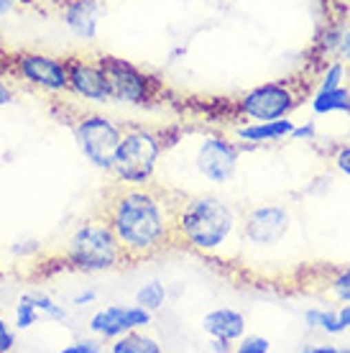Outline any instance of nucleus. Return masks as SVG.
Masks as SVG:
<instances>
[{"label": "nucleus", "instance_id": "2", "mask_svg": "<svg viewBox=\"0 0 350 353\" xmlns=\"http://www.w3.org/2000/svg\"><path fill=\"white\" fill-rule=\"evenodd\" d=\"M172 241L174 246L210 251L233 230V210L210 194H184L172 190Z\"/></svg>", "mask_w": 350, "mask_h": 353}, {"label": "nucleus", "instance_id": "24", "mask_svg": "<svg viewBox=\"0 0 350 353\" xmlns=\"http://www.w3.org/2000/svg\"><path fill=\"white\" fill-rule=\"evenodd\" d=\"M13 100H16V90L10 88V85L6 80H0V108H3V105H10Z\"/></svg>", "mask_w": 350, "mask_h": 353}, {"label": "nucleus", "instance_id": "12", "mask_svg": "<svg viewBox=\"0 0 350 353\" xmlns=\"http://www.w3.org/2000/svg\"><path fill=\"white\" fill-rule=\"evenodd\" d=\"M149 320L151 315L143 307H107L92 318V330L103 338H115L125 330L146 325Z\"/></svg>", "mask_w": 350, "mask_h": 353}, {"label": "nucleus", "instance_id": "18", "mask_svg": "<svg viewBox=\"0 0 350 353\" xmlns=\"http://www.w3.org/2000/svg\"><path fill=\"white\" fill-rule=\"evenodd\" d=\"M164 297H167L164 287H161L158 282H151L138 292V305H141V307L156 310V307H161V305H164Z\"/></svg>", "mask_w": 350, "mask_h": 353}, {"label": "nucleus", "instance_id": "3", "mask_svg": "<svg viewBox=\"0 0 350 353\" xmlns=\"http://www.w3.org/2000/svg\"><path fill=\"white\" fill-rule=\"evenodd\" d=\"M64 261L77 272H110L125 266L113 230L97 215L82 223L64 246Z\"/></svg>", "mask_w": 350, "mask_h": 353}, {"label": "nucleus", "instance_id": "23", "mask_svg": "<svg viewBox=\"0 0 350 353\" xmlns=\"http://www.w3.org/2000/svg\"><path fill=\"white\" fill-rule=\"evenodd\" d=\"M13 348V333L8 330V325H6V320L0 318V353H6Z\"/></svg>", "mask_w": 350, "mask_h": 353}, {"label": "nucleus", "instance_id": "6", "mask_svg": "<svg viewBox=\"0 0 350 353\" xmlns=\"http://www.w3.org/2000/svg\"><path fill=\"white\" fill-rule=\"evenodd\" d=\"M64 121L70 123V128L74 131V136H77V143H79V149H82V154H85L97 169L110 172L115 149H118L121 136H123V125L113 123L105 115L79 113V110L70 113Z\"/></svg>", "mask_w": 350, "mask_h": 353}, {"label": "nucleus", "instance_id": "15", "mask_svg": "<svg viewBox=\"0 0 350 353\" xmlns=\"http://www.w3.org/2000/svg\"><path fill=\"white\" fill-rule=\"evenodd\" d=\"M291 133V123L289 121H263L258 125H251V128H243L240 136H243L245 141H276L281 136H287Z\"/></svg>", "mask_w": 350, "mask_h": 353}, {"label": "nucleus", "instance_id": "5", "mask_svg": "<svg viewBox=\"0 0 350 353\" xmlns=\"http://www.w3.org/2000/svg\"><path fill=\"white\" fill-rule=\"evenodd\" d=\"M161 149H164V143H161L158 133L146 131V128H123L110 172L115 179L149 182L154 176V167H156Z\"/></svg>", "mask_w": 350, "mask_h": 353}, {"label": "nucleus", "instance_id": "28", "mask_svg": "<svg viewBox=\"0 0 350 353\" xmlns=\"http://www.w3.org/2000/svg\"><path fill=\"white\" fill-rule=\"evenodd\" d=\"M13 6H16V0H0V16H6Z\"/></svg>", "mask_w": 350, "mask_h": 353}, {"label": "nucleus", "instance_id": "25", "mask_svg": "<svg viewBox=\"0 0 350 353\" xmlns=\"http://www.w3.org/2000/svg\"><path fill=\"white\" fill-rule=\"evenodd\" d=\"M335 164H338V169H340V172H345V174L350 176V146H345V149L338 151Z\"/></svg>", "mask_w": 350, "mask_h": 353}, {"label": "nucleus", "instance_id": "14", "mask_svg": "<svg viewBox=\"0 0 350 353\" xmlns=\"http://www.w3.org/2000/svg\"><path fill=\"white\" fill-rule=\"evenodd\" d=\"M202 327H205L212 338L233 341V338L243 336L245 320L240 312H236V310H215V312H210V315H205Z\"/></svg>", "mask_w": 350, "mask_h": 353}, {"label": "nucleus", "instance_id": "17", "mask_svg": "<svg viewBox=\"0 0 350 353\" xmlns=\"http://www.w3.org/2000/svg\"><path fill=\"white\" fill-rule=\"evenodd\" d=\"M110 351L113 353H158L161 348H158L151 338L128 333V336H123L121 341H115V343L110 345Z\"/></svg>", "mask_w": 350, "mask_h": 353}, {"label": "nucleus", "instance_id": "13", "mask_svg": "<svg viewBox=\"0 0 350 353\" xmlns=\"http://www.w3.org/2000/svg\"><path fill=\"white\" fill-rule=\"evenodd\" d=\"M61 18L72 34L92 39L97 31V21H100V3L97 0H70L61 8Z\"/></svg>", "mask_w": 350, "mask_h": 353}, {"label": "nucleus", "instance_id": "20", "mask_svg": "<svg viewBox=\"0 0 350 353\" xmlns=\"http://www.w3.org/2000/svg\"><path fill=\"white\" fill-rule=\"evenodd\" d=\"M36 320V305L31 297H23L21 307H18V327H28Z\"/></svg>", "mask_w": 350, "mask_h": 353}, {"label": "nucleus", "instance_id": "9", "mask_svg": "<svg viewBox=\"0 0 350 353\" xmlns=\"http://www.w3.org/2000/svg\"><path fill=\"white\" fill-rule=\"evenodd\" d=\"M67 80L70 90L88 100H110L105 85L103 67L97 62V57H67Z\"/></svg>", "mask_w": 350, "mask_h": 353}, {"label": "nucleus", "instance_id": "4", "mask_svg": "<svg viewBox=\"0 0 350 353\" xmlns=\"http://www.w3.org/2000/svg\"><path fill=\"white\" fill-rule=\"evenodd\" d=\"M312 92V80L309 77H289V80H279V82H266L261 88L245 92L240 100H238V110L251 118V121H276V118H284L289 115L294 108L307 100Z\"/></svg>", "mask_w": 350, "mask_h": 353}, {"label": "nucleus", "instance_id": "21", "mask_svg": "<svg viewBox=\"0 0 350 353\" xmlns=\"http://www.w3.org/2000/svg\"><path fill=\"white\" fill-rule=\"evenodd\" d=\"M269 351V341L263 338H245L240 343V353H266Z\"/></svg>", "mask_w": 350, "mask_h": 353}, {"label": "nucleus", "instance_id": "30", "mask_svg": "<svg viewBox=\"0 0 350 353\" xmlns=\"http://www.w3.org/2000/svg\"><path fill=\"white\" fill-rule=\"evenodd\" d=\"M340 323H342V325H350V307L340 310Z\"/></svg>", "mask_w": 350, "mask_h": 353}, {"label": "nucleus", "instance_id": "11", "mask_svg": "<svg viewBox=\"0 0 350 353\" xmlns=\"http://www.w3.org/2000/svg\"><path fill=\"white\" fill-rule=\"evenodd\" d=\"M238 164V149L228 141L207 139L200 149V172L212 182H225L233 176Z\"/></svg>", "mask_w": 350, "mask_h": 353}, {"label": "nucleus", "instance_id": "16", "mask_svg": "<svg viewBox=\"0 0 350 353\" xmlns=\"http://www.w3.org/2000/svg\"><path fill=\"white\" fill-rule=\"evenodd\" d=\"M315 110L317 113H327V110H350V92L348 90H340V88L322 90L315 100Z\"/></svg>", "mask_w": 350, "mask_h": 353}, {"label": "nucleus", "instance_id": "1", "mask_svg": "<svg viewBox=\"0 0 350 353\" xmlns=\"http://www.w3.org/2000/svg\"><path fill=\"white\" fill-rule=\"evenodd\" d=\"M172 190L156 182H125L115 179L103 190L97 215L113 230L125 266L161 256L174 248L172 241Z\"/></svg>", "mask_w": 350, "mask_h": 353}, {"label": "nucleus", "instance_id": "7", "mask_svg": "<svg viewBox=\"0 0 350 353\" xmlns=\"http://www.w3.org/2000/svg\"><path fill=\"white\" fill-rule=\"evenodd\" d=\"M97 62H100L103 74H105L110 100L131 103V105H151L161 92V85L151 74L141 72L138 67H133L131 62H125L121 57H110V54L103 57L100 54Z\"/></svg>", "mask_w": 350, "mask_h": 353}, {"label": "nucleus", "instance_id": "26", "mask_svg": "<svg viewBox=\"0 0 350 353\" xmlns=\"http://www.w3.org/2000/svg\"><path fill=\"white\" fill-rule=\"evenodd\" d=\"M340 74H342V67H340V64H335L333 70H330V74H327V82H325V88H322V90H333V88H338V80H340Z\"/></svg>", "mask_w": 350, "mask_h": 353}, {"label": "nucleus", "instance_id": "27", "mask_svg": "<svg viewBox=\"0 0 350 353\" xmlns=\"http://www.w3.org/2000/svg\"><path fill=\"white\" fill-rule=\"evenodd\" d=\"M74 351H97V348H95V343H77L67 348V353H74Z\"/></svg>", "mask_w": 350, "mask_h": 353}, {"label": "nucleus", "instance_id": "8", "mask_svg": "<svg viewBox=\"0 0 350 353\" xmlns=\"http://www.w3.org/2000/svg\"><path fill=\"white\" fill-rule=\"evenodd\" d=\"M16 72L26 82L36 85V88L52 90V92H61L70 90V80H67V64L64 59L56 57H46V54H18L16 57Z\"/></svg>", "mask_w": 350, "mask_h": 353}, {"label": "nucleus", "instance_id": "10", "mask_svg": "<svg viewBox=\"0 0 350 353\" xmlns=\"http://www.w3.org/2000/svg\"><path fill=\"white\" fill-rule=\"evenodd\" d=\"M287 228H289V215L281 208H258L245 215L243 236L258 246H271L284 239Z\"/></svg>", "mask_w": 350, "mask_h": 353}, {"label": "nucleus", "instance_id": "29", "mask_svg": "<svg viewBox=\"0 0 350 353\" xmlns=\"http://www.w3.org/2000/svg\"><path fill=\"white\" fill-rule=\"evenodd\" d=\"M342 54H345V59L350 62V31H348V36L342 39Z\"/></svg>", "mask_w": 350, "mask_h": 353}, {"label": "nucleus", "instance_id": "22", "mask_svg": "<svg viewBox=\"0 0 350 353\" xmlns=\"http://www.w3.org/2000/svg\"><path fill=\"white\" fill-rule=\"evenodd\" d=\"M333 287H335V292H338V297H340V300L350 302V269L348 272H342L340 276L335 279Z\"/></svg>", "mask_w": 350, "mask_h": 353}, {"label": "nucleus", "instance_id": "19", "mask_svg": "<svg viewBox=\"0 0 350 353\" xmlns=\"http://www.w3.org/2000/svg\"><path fill=\"white\" fill-rule=\"evenodd\" d=\"M307 323H312V325H320V327H327V330H333V333H340L342 323L340 318H333V315H325V312H307Z\"/></svg>", "mask_w": 350, "mask_h": 353}]
</instances>
